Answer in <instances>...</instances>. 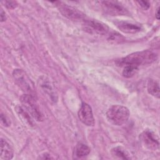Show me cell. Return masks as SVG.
<instances>
[{"instance_id": "20", "label": "cell", "mask_w": 160, "mask_h": 160, "mask_svg": "<svg viewBox=\"0 0 160 160\" xmlns=\"http://www.w3.org/2000/svg\"><path fill=\"white\" fill-rule=\"evenodd\" d=\"M0 17H1V22H3V21H6V16L5 12H4L2 9L1 10Z\"/></svg>"}, {"instance_id": "2", "label": "cell", "mask_w": 160, "mask_h": 160, "mask_svg": "<svg viewBox=\"0 0 160 160\" xmlns=\"http://www.w3.org/2000/svg\"><path fill=\"white\" fill-rule=\"evenodd\" d=\"M129 109L121 105H112L106 112L108 120L112 124L117 126H121L125 124L129 118Z\"/></svg>"}, {"instance_id": "18", "label": "cell", "mask_w": 160, "mask_h": 160, "mask_svg": "<svg viewBox=\"0 0 160 160\" xmlns=\"http://www.w3.org/2000/svg\"><path fill=\"white\" fill-rule=\"evenodd\" d=\"M137 3L139 5V6L144 9V10H147L150 7V4L148 1H138Z\"/></svg>"}, {"instance_id": "5", "label": "cell", "mask_w": 160, "mask_h": 160, "mask_svg": "<svg viewBox=\"0 0 160 160\" xmlns=\"http://www.w3.org/2000/svg\"><path fill=\"white\" fill-rule=\"evenodd\" d=\"M54 3L56 4L57 7L58 8V9L61 12V13L69 19L76 21H84V14H83L78 9L68 4H66L62 2L56 1L54 2Z\"/></svg>"}, {"instance_id": "4", "label": "cell", "mask_w": 160, "mask_h": 160, "mask_svg": "<svg viewBox=\"0 0 160 160\" xmlns=\"http://www.w3.org/2000/svg\"><path fill=\"white\" fill-rule=\"evenodd\" d=\"M20 100L22 104V108L31 117L38 121H42V116L32 96L28 94H23Z\"/></svg>"}, {"instance_id": "7", "label": "cell", "mask_w": 160, "mask_h": 160, "mask_svg": "<svg viewBox=\"0 0 160 160\" xmlns=\"http://www.w3.org/2000/svg\"><path fill=\"white\" fill-rule=\"evenodd\" d=\"M103 11L111 16H127L129 12L126 8L117 1H103L101 2Z\"/></svg>"}, {"instance_id": "19", "label": "cell", "mask_w": 160, "mask_h": 160, "mask_svg": "<svg viewBox=\"0 0 160 160\" xmlns=\"http://www.w3.org/2000/svg\"><path fill=\"white\" fill-rule=\"evenodd\" d=\"M1 121L2 124H4V126L7 127V126H9L10 124L9 120L7 118V117L6 116H4L2 114H1Z\"/></svg>"}, {"instance_id": "21", "label": "cell", "mask_w": 160, "mask_h": 160, "mask_svg": "<svg viewBox=\"0 0 160 160\" xmlns=\"http://www.w3.org/2000/svg\"><path fill=\"white\" fill-rule=\"evenodd\" d=\"M159 8H158V9H157V10H156V18L158 19H159Z\"/></svg>"}, {"instance_id": "16", "label": "cell", "mask_w": 160, "mask_h": 160, "mask_svg": "<svg viewBox=\"0 0 160 160\" xmlns=\"http://www.w3.org/2000/svg\"><path fill=\"white\" fill-rule=\"evenodd\" d=\"M138 71V68L131 66L126 65L124 66V69L122 70V76L126 78H130L134 76Z\"/></svg>"}, {"instance_id": "14", "label": "cell", "mask_w": 160, "mask_h": 160, "mask_svg": "<svg viewBox=\"0 0 160 160\" xmlns=\"http://www.w3.org/2000/svg\"><path fill=\"white\" fill-rule=\"evenodd\" d=\"M111 153L114 158L121 159H130L131 157L128 152L121 146H116L113 148Z\"/></svg>"}, {"instance_id": "15", "label": "cell", "mask_w": 160, "mask_h": 160, "mask_svg": "<svg viewBox=\"0 0 160 160\" xmlns=\"http://www.w3.org/2000/svg\"><path fill=\"white\" fill-rule=\"evenodd\" d=\"M147 89L148 92L152 96L159 98V82L154 79H149L148 82Z\"/></svg>"}, {"instance_id": "11", "label": "cell", "mask_w": 160, "mask_h": 160, "mask_svg": "<svg viewBox=\"0 0 160 160\" xmlns=\"http://www.w3.org/2000/svg\"><path fill=\"white\" fill-rule=\"evenodd\" d=\"M117 28L122 32L128 34H135L141 31L142 26L137 23L127 21H118L115 22Z\"/></svg>"}, {"instance_id": "10", "label": "cell", "mask_w": 160, "mask_h": 160, "mask_svg": "<svg viewBox=\"0 0 160 160\" xmlns=\"http://www.w3.org/2000/svg\"><path fill=\"white\" fill-rule=\"evenodd\" d=\"M40 87L44 93L48 94L52 101L56 102L58 100V95L55 89L54 88L51 82L46 77H42L39 79Z\"/></svg>"}, {"instance_id": "9", "label": "cell", "mask_w": 160, "mask_h": 160, "mask_svg": "<svg viewBox=\"0 0 160 160\" xmlns=\"http://www.w3.org/2000/svg\"><path fill=\"white\" fill-rule=\"evenodd\" d=\"M84 26V29L91 33L104 35L109 31V28L106 24L96 20H85Z\"/></svg>"}, {"instance_id": "17", "label": "cell", "mask_w": 160, "mask_h": 160, "mask_svg": "<svg viewBox=\"0 0 160 160\" xmlns=\"http://www.w3.org/2000/svg\"><path fill=\"white\" fill-rule=\"evenodd\" d=\"M4 3V6L8 9H14L18 6V4L16 1H6L3 2Z\"/></svg>"}, {"instance_id": "3", "label": "cell", "mask_w": 160, "mask_h": 160, "mask_svg": "<svg viewBox=\"0 0 160 160\" xmlns=\"http://www.w3.org/2000/svg\"><path fill=\"white\" fill-rule=\"evenodd\" d=\"M12 78L16 84L26 94L31 95L34 97L35 89L34 84L28 74L21 69H16L12 72Z\"/></svg>"}, {"instance_id": "12", "label": "cell", "mask_w": 160, "mask_h": 160, "mask_svg": "<svg viewBox=\"0 0 160 160\" xmlns=\"http://www.w3.org/2000/svg\"><path fill=\"white\" fill-rule=\"evenodd\" d=\"M13 157V149L11 145L4 139H1V160H8Z\"/></svg>"}, {"instance_id": "1", "label": "cell", "mask_w": 160, "mask_h": 160, "mask_svg": "<svg viewBox=\"0 0 160 160\" xmlns=\"http://www.w3.org/2000/svg\"><path fill=\"white\" fill-rule=\"evenodd\" d=\"M158 58V55L150 50L138 51L128 54L127 56L121 59L118 64L121 66L131 65L139 68L140 66L147 65L154 62Z\"/></svg>"}, {"instance_id": "6", "label": "cell", "mask_w": 160, "mask_h": 160, "mask_svg": "<svg viewBox=\"0 0 160 160\" xmlns=\"http://www.w3.org/2000/svg\"><path fill=\"white\" fill-rule=\"evenodd\" d=\"M139 140L142 145L146 149L156 151L159 149V142L158 136L151 130H144L139 135Z\"/></svg>"}, {"instance_id": "13", "label": "cell", "mask_w": 160, "mask_h": 160, "mask_svg": "<svg viewBox=\"0 0 160 160\" xmlns=\"http://www.w3.org/2000/svg\"><path fill=\"white\" fill-rule=\"evenodd\" d=\"M90 151L91 149L88 146L83 143H78L74 148V156L76 158H82L87 156Z\"/></svg>"}, {"instance_id": "8", "label": "cell", "mask_w": 160, "mask_h": 160, "mask_svg": "<svg viewBox=\"0 0 160 160\" xmlns=\"http://www.w3.org/2000/svg\"><path fill=\"white\" fill-rule=\"evenodd\" d=\"M78 118L84 124L88 126H94V118L91 107L86 102H82L78 112Z\"/></svg>"}]
</instances>
